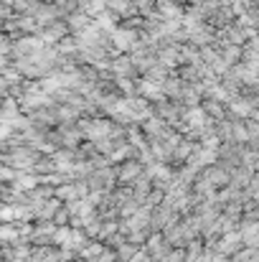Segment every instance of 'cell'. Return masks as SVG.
<instances>
[{
    "label": "cell",
    "mask_w": 259,
    "mask_h": 262,
    "mask_svg": "<svg viewBox=\"0 0 259 262\" xmlns=\"http://www.w3.org/2000/svg\"><path fill=\"white\" fill-rule=\"evenodd\" d=\"M66 23H69V31H72V36H82L86 28H91V23H94V18L86 13V10H74V13H69L66 15Z\"/></svg>",
    "instance_id": "3"
},
{
    "label": "cell",
    "mask_w": 259,
    "mask_h": 262,
    "mask_svg": "<svg viewBox=\"0 0 259 262\" xmlns=\"http://www.w3.org/2000/svg\"><path fill=\"white\" fill-rule=\"evenodd\" d=\"M38 36H41V38H43L49 46H56V43H61L66 36H72V31H69V23H66V18H59V20H54V23L43 26Z\"/></svg>",
    "instance_id": "1"
},
{
    "label": "cell",
    "mask_w": 259,
    "mask_h": 262,
    "mask_svg": "<svg viewBox=\"0 0 259 262\" xmlns=\"http://www.w3.org/2000/svg\"><path fill=\"white\" fill-rule=\"evenodd\" d=\"M109 72H112L114 77H137V79L143 77L130 54H117V56L112 59V64H109Z\"/></svg>",
    "instance_id": "2"
}]
</instances>
